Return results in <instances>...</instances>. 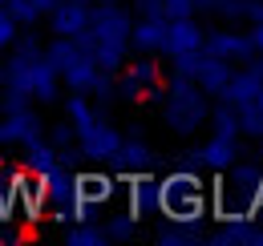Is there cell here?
I'll return each instance as SVG.
<instances>
[{
    "mask_svg": "<svg viewBox=\"0 0 263 246\" xmlns=\"http://www.w3.org/2000/svg\"><path fill=\"white\" fill-rule=\"evenodd\" d=\"M0 4H4V0H0Z\"/></svg>",
    "mask_w": 263,
    "mask_h": 246,
    "instance_id": "5",
    "label": "cell"
},
{
    "mask_svg": "<svg viewBox=\"0 0 263 246\" xmlns=\"http://www.w3.org/2000/svg\"><path fill=\"white\" fill-rule=\"evenodd\" d=\"M114 190H118V182H114L109 174H81L77 186H73L77 214H85V202H105V198H114Z\"/></svg>",
    "mask_w": 263,
    "mask_h": 246,
    "instance_id": "2",
    "label": "cell"
},
{
    "mask_svg": "<svg viewBox=\"0 0 263 246\" xmlns=\"http://www.w3.org/2000/svg\"><path fill=\"white\" fill-rule=\"evenodd\" d=\"M162 210L170 218H198V210H202V182H198L195 174H178V178H170V182L162 186Z\"/></svg>",
    "mask_w": 263,
    "mask_h": 246,
    "instance_id": "1",
    "label": "cell"
},
{
    "mask_svg": "<svg viewBox=\"0 0 263 246\" xmlns=\"http://www.w3.org/2000/svg\"><path fill=\"white\" fill-rule=\"evenodd\" d=\"M33 16H36L33 0H16V4H12V20H33Z\"/></svg>",
    "mask_w": 263,
    "mask_h": 246,
    "instance_id": "3",
    "label": "cell"
},
{
    "mask_svg": "<svg viewBox=\"0 0 263 246\" xmlns=\"http://www.w3.org/2000/svg\"><path fill=\"white\" fill-rule=\"evenodd\" d=\"M12 32H16L12 12H0V45H8V40H12Z\"/></svg>",
    "mask_w": 263,
    "mask_h": 246,
    "instance_id": "4",
    "label": "cell"
}]
</instances>
